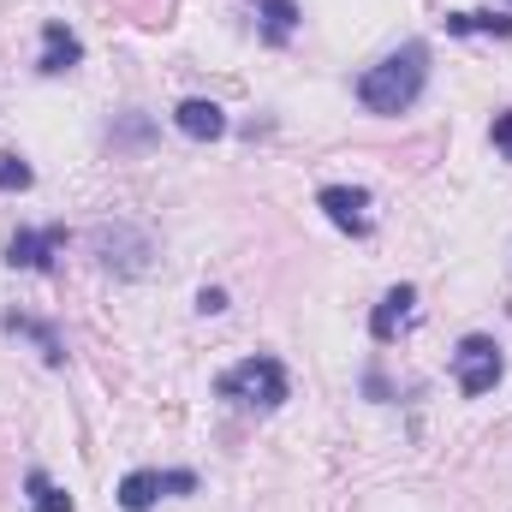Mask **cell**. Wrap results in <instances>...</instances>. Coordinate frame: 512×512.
Instances as JSON below:
<instances>
[{"instance_id": "1", "label": "cell", "mask_w": 512, "mask_h": 512, "mask_svg": "<svg viewBox=\"0 0 512 512\" xmlns=\"http://www.w3.org/2000/svg\"><path fill=\"white\" fill-rule=\"evenodd\" d=\"M423 90H429V48L423 42H405L387 60L358 72V102H364V114H382V120L411 114Z\"/></svg>"}, {"instance_id": "2", "label": "cell", "mask_w": 512, "mask_h": 512, "mask_svg": "<svg viewBox=\"0 0 512 512\" xmlns=\"http://www.w3.org/2000/svg\"><path fill=\"white\" fill-rule=\"evenodd\" d=\"M215 393H221V399H233V405H251V411H280V405L292 399V376H286V364H280V358L251 352V358H239L233 370H221Z\"/></svg>"}, {"instance_id": "3", "label": "cell", "mask_w": 512, "mask_h": 512, "mask_svg": "<svg viewBox=\"0 0 512 512\" xmlns=\"http://www.w3.org/2000/svg\"><path fill=\"white\" fill-rule=\"evenodd\" d=\"M507 376V358H501V346L489 340V334H465L459 346H453V382L465 399H483V393H495Z\"/></svg>"}, {"instance_id": "4", "label": "cell", "mask_w": 512, "mask_h": 512, "mask_svg": "<svg viewBox=\"0 0 512 512\" xmlns=\"http://www.w3.org/2000/svg\"><path fill=\"white\" fill-rule=\"evenodd\" d=\"M90 251L102 256V268H114V274H143L149 268V256H155V245H149V233L143 227H131V221H102L96 233H90Z\"/></svg>"}, {"instance_id": "5", "label": "cell", "mask_w": 512, "mask_h": 512, "mask_svg": "<svg viewBox=\"0 0 512 512\" xmlns=\"http://www.w3.org/2000/svg\"><path fill=\"white\" fill-rule=\"evenodd\" d=\"M167 495H197V471H155V465H143V471L120 477V507L126 512H149Z\"/></svg>"}, {"instance_id": "6", "label": "cell", "mask_w": 512, "mask_h": 512, "mask_svg": "<svg viewBox=\"0 0 512 512\" xmlns=\"http://www.w3.org/2000/svg\"><path fill=\"white\" fill-rule=\"evenodd\" d=\"M316 209H322L340 233H352V239H370V233H376V215H370V191H364V185H322V191H316Z\"/></svg>"}, {"instance_id": "7", "label": "cell", "mask_w": 512, "mask_h": 512, "mask_svg": "<svg viewBox=\"0 0 512 512\" xmlns=\"http://www.w3.org/2000/svg\"><path fill=\"white\" fill-rule=\"evenodd\" d=\"M60 251H66V227H18L6 239V262L12 268H30V274H48Z\"/></svg>"}, {"instance_id": "8", "label": "cell", "mask_w": 512, "mask_h": 512, "mask_svg": "<svg viewBox=\"0 0 512 512\" xmlns=\"http://www.w3.org/2000/svg\"><path fill=\"white\" fill-rule=\"evenodd\" d=\"M411 322H417V286H411V280H399V286H387L382 304L370 310V340H376V346H393Z\"/></svg>"}, {"instance_id": "9", "label": "cell", "mask_w": 512, "mask_h": 512, "mask_svg": "<svg viewBox=\"0 0 512 512\" xmlns=\"http://www.w3.org/2000/svg\"><path fill=\"white\" fill-rule=\"evenodd\" d=\"M72 66H84V42L66 18H48L42 24V54H36V72L42 78H66Z\"/></svg>"}, {"instance_id": "10", "label": "cell", "mask_w": 512, "mask_h": 512, "mask_svg": "<svg viewBox=\"0 0 512 512\" xmlns=\"http://www.w3.org/2000/svg\"><path fill=\"white\" fill-rule=\"evenodd\" d=\"M0 328H6V334H18V340H30V346L42 352V364H48V370H66V340H60V328H54V322H42V316H30V310H6V316H0Z\"/></svg>"}, {"instance_id": "11", "label": "cell", "mask_w": 512, "mask_h": 512, "mask_svg": "<svg viewBox=\"0 0 512 512\" xmlns=\"http://www.w3.org/2000/svg\"><path fill=\"white\" fill-rule=\"evenodd\" d=\"M173 126H179V137H191V143H215V137H227V114L209 96H185L173 108Z\"/></svg>"}, {"instance_id": "12", "label": "cell", "mask_w": 512, "mask_h": 512, "mask_svg": "<svg viewBox=\"0 0 512 512\" xmlns=\"http://www.w3.org/2000/svg\"><path fill=\"white\" fill-rule=\"evenodd\" d=\"M256 6V18H262V36L280 48V42H292V30L304 24V6L298 0H251Z\"/></svg>"}, {"instance_id": "13", "label": "cell", "mask_w": 512, "mask_h": 512, "mask_svg": "<svg viewBox=\"0 0 512 512\" xmlns=\"http://www.w3.org/2000/svg\"><path fill=\"white\" fill-rule=\"evenodd\" d=\"M441 24H447V36H495V42H507L512 36L507 12H447Z\"/></svg>"}, {"instance_id": "14", "label": "cell", "mask_w": 512, "mask_h": 512, "mask_svg": "<svg viewBox=\"0 0 512 512\" xmlns=\"http://www.w3.org/2000/svg\"><path fill=\"white\" fill-rule=\"evenodd\" d=\"M24 495H30V512H72V495L48 471H24Z\"/></svg>"}, {"instance_id": "15", "label": "cell", "mask_w": 512, "mask_h": 512, "mask_svg": "<svg viewBox=\"0 0 512 512\" xmlns=\"http://www.w3.org/2000/svg\"><path fill=\"white\" fill-rule=\"evenodd\" d=\"M30 185H36V167L6 149V155H0V191H30Z\"/></svg>"}, {"instance_id": "16", "label": "cell", "mask_w": 512, "mask_h": 512, "mask_svg": "<svg viewBox=\"0 0 512 512\" xmlns=\"http://www.w3.org/2000/svg\"><path fill=\"white\" fill-rule=\"evenodd\" d=\"M489 143H495V149H501V155L512 161V108H507V114H495V126H489Z\"/></svg>"}, {"instance_id": "17", "label": "cell", "mask_w": 512, "mask_h": 512, "mask_svg": "<svg viewBox=\"0 0 512 512\" xmlns=\"http://www.w3.org/2000/svg\"><path fill=\"white\" fill-rule=\"evenodd\" d=\"M197 310H203V316H221V310H227V292H221V286H203V292H197Z\"/></svg>"}]
</instances>
